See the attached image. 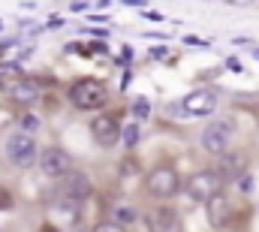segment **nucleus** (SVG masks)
Wrapping results in <instances>:
<instances>
[{"label":"nucleus","mask_w":259,"mask_h":232,"mask_svg":"<svg viewBox=\"0 0 259 232\" xmlns=\"http://www.w3.org/2000/svg\"><path fill=\"white\" fill-rule=\"evenodd\" d=\"M121 130H124V127H121V121H118V115H97L94 124H91V136H94V142L103 145V148L118 145Z\"/></svg>","instance_id":"obj_6"},{"label":"nucleus","mask_w":259,"mask_h":232,"mask_svg":"<svg viewBox=\"0 0 259 232\" xmlns=\"http://www.w3.org/2000/svg\"><path fill=\"white\" fill-rule=\"evenodd\" d=\"M18 75H21V63H12V60L0 63V79H18Z\"/></svg>","instance_id":"obj_15"},{"label":"nucleus","mask_w":259,"mask_h":232,"mask_svg":"<svg viewBox=\"0 0 259 232\" xmlns=\"http://www.w3.org/2000/svg\"><path fill=\"white\" fill-rule=\"evenodd\" d=\"M6 208H12V196H9V190L0 187V211H6Z\"/></svg>","instance_id":"obj_20"},{"label":"nucleus","mask_w":259,"mask_h":232,"mask_svg":"<svg viewBox=\"0 0 259 232\" xmlns=\"http://www.w3.org/2000/svg\"><path fill=\"white\" fill-rule=\"evenodd\" d=\"M226 3H229V6H250L253 0H226Z\"/></svg>","instance_id":"obj_21"},{"label":"nucleus","mask_w":259,"mask_h":232,"mask_svg":"<svg viewBox=\"0 0 259 232\" xmlns=\"http://www.w3.org/2000/svg\"><path fill=\"white\" fill-rule=\"evenodd\" d=\"M145 187H148V193H151V196H157V199H169V196H175V193H178L181 178H178V172H175L172 166H157V169L148 172Z\"/></svg>","instance_id":"obj_4"},{"label":"nucleus","mask_w":259,"mask_h":232,"mask_svg":"<svg viewBox=\"0 0 259 232\" xmlns=\"http://www.w3.org/2000/svg\"><path fill=\"white\" fill-rule=\"evenodd\" d=\"M18 127H21L24 133H33V130H40V118H36V115H21Z\"/></svg>","instance_id":"obj_17"},{"label":"nucleus","mask_w":259,"mask_h":232,"mask_svg":"<svg viewBox=\"0 0 259 232\" xmlns=\"http://www.w3.org/2000/svg\"><path fill=\"white\" fill-rule=\"evenodd\" d=\"M69 100L76 109H100L108 100V91L100 79H79L69 88Z\"/></svg>","instance_id":"obj_2"},{"label":"nucleus","mask_w":259,"mask_h":232,"mask_svg":"<svg viewBox=\"0 0 259 232\" xmlns=\"http://www.w3.org/2000/svg\"><path fill=\"white\" fill-rule=\"evenodd\" d=\"M214 109H217V94L211 88L193 91L181 100V112L190 115V118H208V115H214Z\"/></svg>","instance_id":"obj_5"},{"label":"nucleus","mask_w":259,"mask_h":232,"mask_svg":"<svg viewBox=\"0 0 259 232\" xmlns=\"http://www.w3.org/2000/svg\"><path fill=\"white\" fill-rule=\"evenodd\" d=\"M69 154L60 148H46L40 151V169L46 178H66L69 175Z\"/></svg>","instance_id":"obj_8"},{"label":"nucleus","mask_w":259,"mask_h":232,"mask_svg":"<svg viewBox=\"0 0 259 232\" xmlns=\"http://www.w3.org/2000/svg\"><path fill=\"white\" fill-rule=\"evenodd\" d=\"M94 232H127V226L121 220H103V223L94 226Z\"/></svg>","instance_id":"obj_16"},{"label":"nucleus","mask_w":259,"mask_h":232,"mask_svg":"<svg viewBox=\"0 0 259 232\" xmlns=\"http://www.w3.org/2000/svg\"><path fill=\"white\" fill-rule=\"evenodd\" d=\"M121 139H124L127 148H136V142H139V124H127L121 130Z\"/></svg>","instance_id":"obj_14"},{"label":"nucleus","mask_w":259,"mask_h":232,"mask_svg":"<svg viewBox=\"0 0 259 232\" xmlns=\"http://www.w3.org/2000/svg\"><path fill=\"white\" fill-rule=\"evenodd\" d=\"M133 115H136V118H148V115H151L148 100H136V103H133Z\"/></svg>","instance_id":"obj_18"},{"label":"nucleus","mask_w":259,"mask_h":232,"mask_svg":"<svg viewBox=\"0 0 259 232\" xmlns=\"http://www.w3.org/2000/svg\"><path fill=\"white\" fill-rule=\"evenodd\" d=\"M241 169H244V157H223V166L217 172L223 178H235V175H241Z\"/></svg>","instance_id":"obj_13"},{"label":"nucleus","mask_w":259,"mask_h":232,"mask_svg":"<svg viewBox=\"0 0 259 232\" xmlns=\"http://www.w3.org/2000/svg\"><path fill=\"white\" fill-rule=\"evenodd\" d=\"M256 58H259V52H256Z\"/></svg>","instance_id":"obj_23"},{"label":"nucleus","mask_w":259,"mask_h":232,"mask_svg":"<svg viewBox=\"0 0 259 232\" xmlns=\"http://www.w3.org/2000/svg\"><path fill=\"white\" fill-rule=\"evenodd\" d=\"M88 196H91V181H88V175H82V172L66 175V184L60 187L63 205H82Z\"/></svg>","instance_id":"obj_9"},{"label":"nucleus","mask_w":259,"mask_h":232,"mask_svg":"<svg viewBox=\"0 0 259 232\" xmlns=\"http://www.w3.org/2000/svg\"><path fill=\"white\" fill-rule=\"evenodd\" d=\"M133 217H136L133 208H118V217H115V220H121V223L127 226V223H133Z\"/></svg>","instance_id":"obj_19"},{"label":"nucleus","mask_w":259,"mask_h":232,"mask_svg":"<svg viewBox=\"0 0 259 232\" xmlns=\"http://www.w3.org/2000/svg\"><path fill=\"white\" fill-rule=\"evenodd\" d=\"M6 94H9V100L12 103H24V106H30V103H36L40 100V85L36 82H30V79H12V85L6 88Z\"/></svg>","instance_id":"obj_10"},{"label":"nucleus","mask_w":259,"mask_h":232,"mask_svg":"<svg viewBox=\"0 0 259 232\" xmlns=\"http://www.w3.org/2000/svg\"><path fill=\"white\" fill-rule=\"evenodd\" d=\"M148 223H151V232H169V229H175V211L172 208H154L148 214Z\"/></svg>","instance_id":"obj_11"},{"label":"nucleus","mask_w":259,"mask_h":232,"mask_svg":"<svg viewBox=\"0 0 259 232\" xmlns=\"http://www.w3.org/2000/svg\"><path fill=\"white\" fill-rule=\"evenodd\" d=\"M3 151H6V160L12 163V166H33L36 160H40V154H36V142H33V136L30 133H24V130H15V133H9L6 136V145H3Z\"/></svg>","instance_id":"obj_1"},{"label":"nucleus","mask_w":259,"mask_h":232,"mask_svg":"<svg viewBox=\"0 0 259 232\" xmlns=\"http://www.w3.org/2000/svg\"><path fill=\"white\" fill-rule=\"evenodd\" d=\"M220 187H223V175L211 172V169H202V172L190 175L187 184H184V190H187V196H190L193 202H208V199H214L217 193H220Z\"/></svg>","instance_id":"obj_3"},{"label":"nucleus","mask_w":259,"mask_h":232,"mask_svg":"<svg viewBox=\"0 0 259 232\" xmlns=\"http://www.w3.org/2000/svg\"><path fill=\"white\" fill-rule=\"evenodd\" d=\"M208 214H211V223L214 226H223L226 223V214H229V202L223 193H217L214 199H208Z\"/></svg>","instance_id":"obj_12"},{"label":"nucleus","mask_w":259,"mask_h":232,"mask_svg":"<svg viewBox=\"0 0 259 232\" xmlns=\"http://www.w3.org/2000/svg\"><path fill=\"white\" fill-rule=\"evenodd\" d=\"M43 232H54V229H49V226H46V229H43Z\"/></svg>","instance_id":"obj_22"},{"label":"nucleus","mask_w":259,"mask_h":232,"mask_svg":"<svg viewBox=\"0 0 259 232\" xmlns=\"http://www.w3.org/2000/svg\"><path fill=\"white\" fill-rule=\"evenodd\" d=\"M232 139V121H214L202 130V148L208 154H223Z\"/></svg>","instance_id":"obj_7"}]
</instances>
